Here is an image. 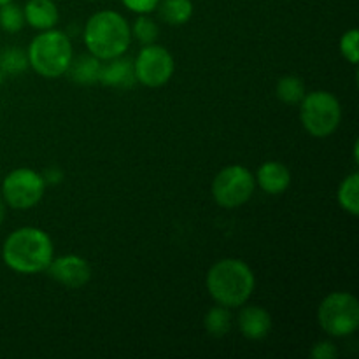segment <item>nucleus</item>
<instances>
[{"label": "nucleus", "mask_w": 359, "mask_h": 359, "mask_svg": "<svg viewBox=\"0 0 359 359\" xmlns=\"http://www.w3.org/2000/svg\"><path fill=\"white\" fill-rule=\"evenodd\" d=\"M256 189L255 174L244 165L221 168L212 181V198L223 209H238L252 198Z\"/></svg>", "instance_id": "obj_7"}, {"label": "nucleus", "mask_w": 359, "mask_h": 359, "mask_svg": "<svg viewBox=\"0 0 359 359\" xmlns=\"http://www.w3.org/2000/svg\"><path fill=\"white\" fill-rule=\"evenodd\" d=\"M337 200H339V205L346 210L351 216H358L359 214V174L353 172L351 175H347L339 186V191H337Z\"/></svg>", "instance_id": "obj_18"}, {"label": "nucleus", "mask_w": 359, "mask_h": 359, "mask_svg": "<svg viewBox=\"0 0 359 359\" xmlns=\"http://www.w3.org/2000/svg\"><path fill=\"white\" fill-rule=\"evenodd\" d=\"M318 323L332 339H346L359 328V302L353 293L333 291L318 307Z\"/></svg>", "instance_id": "obj_6"}, {"label": "nucleus", "mask_w": 359, "mask_h": 359, "mask_svg": "<svg viewBox=\"0 0 359 359\" xmlns=\"http://www.w3.org/2000/svg\"><path fill=\"white\" fill-rule=\"evenodd\" d=\"M53 280L70 290H79L91 280V265L79 255H65L53 258L46 269Z\"/></svg>", "instance_id": "obj_10"}, {"label": "nucleus", "mask_w": 359, "mask_h": 359, "mask_svg": "<svg viewBox=\"0 0 359 359\" xmlns=\"http://www.w3.org/2000/svg\"><path fill=\"white\" fill-rule=\"evenodd\" d=\"M359 32L358 28H351V30L344 32L342 37H340L339 49L340 55L351 63V65H358L359 62Z\"/></svg>", "instance_id": "obj_23"}, {"label": "nucleus", "mask_w": 359, "mask_h": 359, "mask_svg": "<svg viewBox=\"0 0 359 359\" xmlns=\"http://www.w3.org/2000/svg\"><path fill=\"white\" fill-rule=\"evenodd\" d=\"M231 325H233V314L231 309L224 307V305L216 304L203 318V328L205 333L212 339H223L230 333Z\"/></svg>", "instance_id": "obj_17"}, {"label": "nucleus", "mask_w": 359, "mask_h": 359, "mask_svg": "<svg viewBox=\"0 0 359 359\" xmlns=\"http://www.w3.org/2000/svg\"><path fill=\"white\" fill-rule=\"evenodd\" d=\"M55 258L53 241L37 226H21L9 233L2 245V262L7 269L23 276L46 272Z\"/></svg>", "instance_id": "obj_1"}, {"label": "nucleus", "mask_w": 359, "mask_h": 359, "mask_svg": "<svg viewBox=\"0 0 359 359\" xmlns=\"http://www.w3.org/2000/svg\"><path fill=\"white\" fill-rule=\"evenodd\" d=\"M135 81L146 88H161L172 79L175 72V62L172 53L163 46L146 44L133 62Z\"/></svg>", "instance_id": "obj_9"}, {"label": "nucleus", "mask_w": 359, "mask_h": 359, "mask_svg": "<svg viewBox=\"0 0 359 359\" xmlns=\"http://www.w3.org/2000/svg\"><path fill=\"white\" fill-rule=\"evenodd\" d=\"M23 16L28 27L44 32L56 28L60 21V11L53 0H28L23 7Z\"/></svg>", "instance_id": "obj_14"}, {"label": "nucleus", "mask_w": 359, "mask_h": 359, "mask_svg": "<svg viewBox=\"0 0 359 359\" xmlns=\"http://www.w3.org/2000/svg\"><path fill=\"white\" fill-rule=\"evenodd\" d=\"M46 181L34 168H14L2 181V198L16 210L34 209L46 193Z\"/></svg>", "instance_id": "obj_8"}, {"label": "nucleus", "mask_w": 359, "mask_h": 359, "mask_svg": "<svg viewBox=\"0 0 359 359\" xmlns=\"http://www.w3.org/2000/svg\"><path fill=\"white\" fill-rule=\"evenodd\" d=\"M83 39L88 53L104 62L125 55L133 37L130 23L121 13L104 9L88 18Z\"/></svg>", "instance_id": "obj_3"}, {"label": "nucleus", "mask_w": 359, "mask_h": 359, "mask_svg": "<svg viewBox=\"0 0 359 359\" xmlns=\"http://www.w3.org/2000/svg\"><path fill=\"white\" fill-rule=\"evenodd\" d=\"M255 181L266 195H283L291 186V172L280 161L269 160L258 168Z\"/></svg>", "instance_id": "obj_13"}, {"label": "nucleus", "mask_w": 359, "mask_h": 359, "mask_svg": "<svg viewBox=\"0 0 359 359\" xmlns=\"http://www.w3.org/2000/svg\"><path fill=\"white\" fill-rule=\"evenodd\" d=\"M130 30H132V37H135L144 46L156 42L158 35H160L158 23L149 14H139L132 27H130Z\"/></svg>", "instance_id": "obj_21"}, {"label": "nucleus", "mask_w": 359, "mask_h": 359, "mask_svg": "<svg viewBox=\"0 0 359 359\" xmlns=\"http://www.w3.org/2000/svg\"><path fill=\"white\" fill-rule=\"evenodd\" d=\"M6 210H7L6 202H4V198L0 196V224H2L4 219H6Z\"/></svg>", "instance_id": "obj_27"}, {"label": "nucleus", "mask_w": 359, "mask_h": 359, "mask_svg": "<svg viewBox=\"0 0 359 359\" xmlns=\"http://www.w3.org/2000/svg\"><path fill=\"white\" fill-rule=\"evenodd\" d=\"M205 287L216 304L238 309L248 304L255 293L256 277L244 259L223 258L207 272Z\"/></svg>", "instance_id": "obj_2"}, {"label": "nucleus", "mask_w": 359, "mask_h": 359, "mask_svg": "<svg viewBox=\"0 0 359 359\" xmlns=\"http://www.w3.org/2000/svg\"><path fill=\"white\" fill-rule=\"evenodd\" d=\"M28 69V58L27 51L21 48H6L0 55V70L9 76H18V74L25 72Z\"/></svg>", "instance_id": "obj_20"}, {"label": "nucleus", "mask_w": 359, "mask_h": 359, "mask_svg": "<svg viewBox=\"0 0 359 359\" xmlns=\"http://www.w3.org/2000/svg\"><path fill=\"white\" fill-rule=\"evenodd\" d=\"M300 121L305 132L316 139L333 135L342 121V105L339 98L326 90L305 93L300 102Z\"/></svg>", "instance_id": "obj_5"}, {"label": "nucleus", "mask_w": 359, "mask_h": 359, "mask_svg": "<svg viewBox=\"0 0 359 359\" xmlns=\"http://www.w3.org/2000/svg\"><path fill=\"white\" fill-rule=\"evenodd\" d=\"M91 2H97V0H91Z\"/></svg>", "instance_id": "obj_29"}, {"label": "nucleus", "mask_w": 359, "mask_h": 359, "mask_svg": "<svg viewBox=\"0 0 359 359\" xmlns=\"http://www.w3.org/2000/svg\"><path fill=\"white\" fill-rule=\"evenodd\" d=\"M339 356V349L330 340H321V342L314 344L311 349L312 359H335Z\"/></svg>", "instance_id": "obj_24"}, {"label": "nucleus", "mask_w": 359, "mask_h": 359, "mask_svg": "<svg viewBox=\"0 0 359 359\" xmlns=\"http://www.w3.org/2000/svg\"><path fill=\"white\" fill-rule=\"evenodd\" d=\"M102 60L93 55H83L79 58H72L67 74L76 84L90 86V84L98 83V74H100Z\"/></svg>", "instance_id": "obj_15"}, {"label": "nucleus", "mask_w": 359, "mask_h": 359, "mask_svg": "<svg viewBox=\"0 0 359 359\" xmlns=\"http://www.w3.org/2000/svg\"><path fill=\"white\" fill-rule=\"evenodd\" d=\"M237 316L238 332L248 340H263L272 332V316L259 305H242Z\"/></svg>", "instance_id": "obj_11"}, {"label": "nucleus", "mask_w": 359, "mask_h": 359, "mask_svg": "<svg viewBox=\"0 0 359 359\" xmlns=\"http://www.w3.org/2000/svg\"><path fill=\"white\" fill-rule=\"evenodd\" d=\"M23 7L14 2H7L0 6V28L7 34H18L25 27Z\"/></svg>", "instance_id": "obj_22"}, {"label": "nucleus", "mask_w": 359, "mask_h": 359, "mask_svg": "<svg viewBox=\"0 0 359 359\" xmlns=\"http://www.w3.org/2000/svg\"><path fill=\"white\" fill-rule=\"evenodd\" d=\"M28 67L46 79L65 76L74 58V48L69 35L62 30H44L32 39L27 49Z\"/></svg>", "instance_id": "obj_4"}, {"label": "nucleus", "mask_w": 359, "mask_h": 359, "mask_svg": "<svg viewBox=\"0 0 359 359\" xmlns=\"http://www.w3.org/2000/svg\"><path fill=\"white\" fill-rule=\"evenodd\" d=\"M42 177H44L46 184H58V182H62L63 179V174L60 168H49V170H46L44 174H42Z\"/></svg>", "instance_id": "obj_26"}, {"label": "nucleus", "mask_w": 359, "mask_h": 359, "mask_svg": "<svg viewBox=\"0 0 359 359\" xmlns=\"http://www.w3.org/2000/svg\"><path fill=\"white\" fill-rule=\"evenodd\" d=\"M98 83L109 88H121V90L132 88L137 83L133 62L125 55L104 60L100 65V74H98Z\"/></svg>", "instance_id": "obj_12"}, {"label": "nucleus", "mask_w": 359, "mask_h": 359, "mask_svg": "<svg viewBox=\"0 0 359 359\" xmlns=\"http://www.w3.org/2000/svg\"><path fill=\"white\" fill-rule=\"evenodd\" d=\"M7 2H13V0H0V6H4V4H7Z\"/></svg>", "instance_id": "obj_28"}, {"label": "nucleus", "mask_w": 359, "mask_h": 359, "mask_svg": "<svg viewBox=\"0 0 359 359\" xmlns=\"http://www.w3.org/2000/svg\"><path fill=\"white\" fill-rule=\"evenodd\" d=\"M123 6L135 14H151L161 0H121Z\"/></svg>", "instance_id": "obj_25"}, {"label": "nucleus", "mask_w": 359, "mask_h": 359, "mask_svg": "<svg viewBox=\"0 0 359 359\" xmlns=\"http://www.w3.org/2000/svg\"><path fill=\"white\" fill-rule=\"evenodd\" d=\"M191 0H161L156 11L161 20L170 27H182L188 23L193 16Z\"/></svg>", "instance_id": "obj_16"}, {"label": "nucleus", "mask_w": 359, "mask_h": 359, "mask_svg": "<svg viewBox=\"0 0 359 359\" xmlns=\"http://www.w3.org/2000/svg\"><path fill=\"white\" fill-rule=\"evenodd\" d=\"M305 93V83L298 76H283L276 84V97L286 105H298Z\"/></svg>", "instance_id": "obj_19"}]
</instances>
